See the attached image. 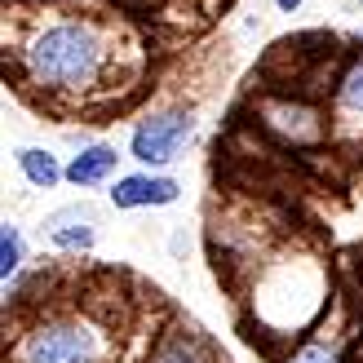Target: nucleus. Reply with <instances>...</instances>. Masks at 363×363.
I'll list each match as a JSON object with an SVG mask.
<instances>
[{
    "instance_id": "f257e3e1",
    "label": "nucleus",
    "mask_w": 363,
    "mask_h": 363,
    "mask_svg": "<svg viewBox=\"0 0 363 363\" xmlns=\"http://www.w3.org/2000/svg\"><path fill=\"white\" fill-rule=\"evenodd\" d=\"M111 58V40L98 23L89 18H58V23H45L40 31H31V40L18 49V62H23V76L35 89H49V94H80V89H94L106 71Z\"/></svg>"
},
{
    "instance_id": "f03ea898",
    "label": "nucleus",
    "mask_w": 363,
    "mask_h": 363,
    "mask_svg": "<svg viewBox=\"0 0 363 363\" xmlns=\"http://www.w3.org/2000/svg\"><path fill=\"white\" fill-rule=\"evenodd\" d=\"M116 341L89 315H49L18 341V363H111Z\"/></svg>"
},
{
    "instance_id": "7ed1b4c3",
    "label": "nucleus",
    "mask_w": 363,
    "mask_h": 363,
    "mask_svg": "<svg viewBox=\"0 0 363 363\" xmlns=\"http://www.w3.org/2000/svg\"><path fill=\"white\" fill-rule=\"evenodd\" d=\"M195 111L191 106H169V111H155L147 120H138V129L129 138V155L138 164H147L151 173L155 169H169L173 160H182L186 142L195 138Z\"/></svg>"
},
{
    "instance_id": "20e7f679",
    "label": "nucleus",
    "mask_w": 363,
    "mask_h": 363,
    "mask_svg": "<svg viewBox=\"0 0 363 363\" xmlns=\"http://www.w3.org/2000/svg\"><path fill=\"white\" fill-rule=\"evenodd\" d=\"M177 195H182L177 177L142 169V173H129V177H116L111 208H120V213H129V208H164V204H173Z\"/></svg>"
},
{
    "instance_id": "39448f33",
    "label": "nucleus",
    "mask_w": 363,
    "mask_h": 363,
    "mask_svg": "<svg viewBox=\"0 0 363 363\" xmlns=\"http://www.w3.org/2000/svg\"><path fill=\"white\" fill-rule=\"evenodd\" d=\"M116 164H120V151L111 147V142H89V147H80L76 155L67 160V182L71 186H106V182L116 177Z\"/></svg>"
},
{
    "instance_id": "423d86ee",
    "label": "nucleus",
    "mask_w": 363,
    "mask_h": 363,
    "mask_svg": "<svg viewBox=\"0 0 363 363\" xmlns=\"http://www.w3.org/2000/svg\"><path fill=\"white\" fill-rule=\"evenodd\" d=\"M45 235L58 252H89L98 244V230H94V208H62L45 222Z\"/></svg>"
},
{
    "instance_id": "0eeeda50",
    "label": "nucleus",
    "mask_w": 363,
    "mask_h": 363,
    "mask_svg": "<svg viewBox=\"0 0 363 363\" xmlns=\"http://www.w3.org/2000/svg\"><path fill=\"white\" fill-rule=\"evenodd\" d=\"M18 173H23L35 191H53L58 182H67V164H58V155L45 151V147H18Z\"/></svg>"
},
{
    "instance_id": "6e6552de",
    "label": "nucleus",
    "mask_w": 363,
    "mask_h": 363,
    "mask_svg": "<svg viewBox=\"0 0 363 363\" xmlns=\"http://www.w3.org/2000/svg\"><path fill=\"white\" fill-rule=\"evenodd\" d=\"M151 363H208V359H204V346H199L191 333H169L155 346Z\"/></svg>"
},
{
    "instance_id": "1a4fd4ad",
    "label": "nucleus",
    "mask_w": 363,
    "mask_h": 363,
    "mask_svg": "<svg viewBox=\"0 0 363 363\" xmlns=\"http://www.w3.org/2000/svg\"><path fill=\"white\" fill-rule=\"evenodd\" d=\"M23 262H27L23 230H18L13 222H5V226H0V279H5V288H9V279L23 275Z\"/></svg>"
},
{
    "instance_id": "9d476101",
    "label": "nucleus",
    "mask_w": 363,
    "mask_h": 363,
    "mask_svg": "<svg viewBox=\"0 0 363 363\" xmlns=\"http://www.w3.org/2000/svg\"><path fill=\"white\" fill-rule=\"evenodd\" d=\"M337 102L346 106V111L363 116V58L346 71V80H341V89H337Z\"/></svg>"
},
{
    "instance_id": "9b49d317",
    "label": "nucleus",
    "mask_w": 363,
    "mask_h": 363,
    "mask_svg": "<svg viewBox=\"0 0 363 363\" xmlns=\"http://www.w3.org/2000/svg\"><path fill=\"white\" fill-rule=\"evenodd\" d=\"M288 363H341V359H337L333 346H323V341H306V346L288 359Z\"/></svg>"
},
{
    "instance_id": "f8f14e48",
    "label": "nucleus",
    "mask_w": 363,
    "mask_h": 363,
    "mask_svg": "<svg viewBox=\"0 0 363 363\" xmlns=\"http://www.w3.org/2000/svg\"><path fill=\"white\" fill-rule=\"evenodd\" d=\"M275 9H284V13H297V9H301V0H275Z\"/></svg>"
},
{
    "instance_id": "ddd939ff",
    "label": "nucleus",
    "mask_w": 363,
    "mask_h": 363,
    "mask_svg": "<svg viewBox=\"0 0 363 363\" xmlns=\"http://www.w3.org/2000/svg\"><path fill=\"white\" fill-rule=\"evenodd\" d=\"M359 5H363V0H359Z\"/></svg>"
}]
</instances>
